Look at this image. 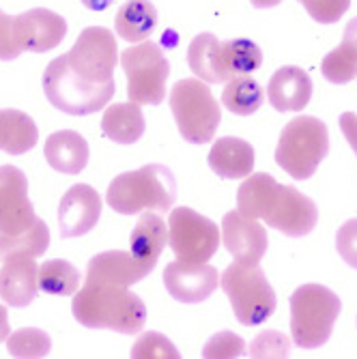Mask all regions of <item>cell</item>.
I'll list each match as a JSON object with an SVG mask.
<instances>
[{"label":"cell","mask_w":357,"mask_h":359,"mask_svg":"<svg viewBox=\"0 0 357 359\" xmlns=\"http://www.w3.org/2000/svg\"><path fill=\"white\" fill-rule=\"evenodd\" d=\"M222 62L231 80L237 76H250L252 72L261 69L263 52L250 39H231L222 43Z\"/></svg>","instance_id":"cell-29"},{"label":"cell","mask_w":357,"mask_h":359,"mask_svg":"<svg viewBox=\"0 0 357 359\" xmlns=\"http://www.w3.org/2000/svg\"><path fill=\"white\" fill-rule=\"evenodd\" d=\"M13 32L22 52L43 54L65 39L67 22L50 9H30L13 18Z\"/></svg>","instance_id":"cell-13"},{"label":"cell","mask_w":357,"mask_h":359,"mask_svg":"<svg viewBox=\"0 0 357 359\" xmlns=\"http://www.w3.org/2000/svg\"><path fill=\"white\" fill-rule=\"evenodd\" d=\"M265 102V93L256 80L250 76H237L229 80V84L224 86L222 93V104L224 108H229L233 114L239 116H250L258 112V108Z\"/></svg>","instance_id":"cell-28"},{"label":"cell","mask_w":357,"mask_h":359,"mask_svg":"<svg viewBox=\"0 0 357 359\" xmlns=\"http://www.w3.org/2000/svg\"><path fill=\"white\" fill-rule=\"evenodd\" d=\"M245 353H248L245 342L233 332H217L203 348V357L207 359H233V357H245Z\"/></svg>","instance_id":"cell-34"},{"label":"cell","mask_w":357,"mask_h":359,"mask_svg":"<svg viewBox=\"0 0 357 359\" xmlns=\"http://www.w3.org/2000/svg\"><path fill=\"white\" fill-rule=\"evenodd\" d=\"M250 3L256 9H271V7H278L282 0H250Z\"/></svg>","instance_id":"cell-43"},{"label":"cell","mask_w":357,"mask_h":359,"mask_svg":"<svg viewBox=\"0 0 357 359\" xmlns=\"http://www.w3.org/2000/svg\"><path fill=\"white\" fill-rule=\"evenodd\" d=\"M157 26V9L151 0H127L119 9L114 28L116 35L129 43L147 41Z\"/></svg>","instance_id":"cell-25"},{"label":"cell","mask_w":357,"mask_h":359,"mask_svg":"<svg viewBox=\"0 0 357 359\" xmlns=\"http://www.w3.org/2000/svg\"><path fill=\"white\" fill-rule=\"evenodd\" d=\"M13 18L0 11V60H15L22 54V48L15 41Z\"/></svg>","instance_id":"cell-38"},{"label":"cell","mask_w":357,"mask_h":359,"mask_svg":"<svg viewBox=\"0 0 357 359\" xmlns=\"http://www.w3.org/2000/svg\"><path fill=\"white\" fill-rule=\"evenodd\" d=\"M11 336V327H9V316H7V308L0 306V342H5Z\"/></svg>","instance_id":"cell-41"},{"label":"cell","mask_w":357,"mask_h":359,"mask_svg":"<svg viewBox=\"0 0 357 359\" xmlns=\"http://www.w3.org/2000/svg\"><path fill=\"white\" fill-rule=\"evenodd\" d=\"M69 69L88 84L114 82V67L119 62V48L110 28L88 26L80 32L74 48L65 54Z\"/></svg>","instance_id":"cell-10"},{"label":"cell","mask_w":357,"mask_h":359,"mask_svg":"<svg viewBox=\"0 0 357 359\" xmlns=\"http://www.w3.org/2000/svg\"><path fill=\"white\" fill-rule=\"evenodd\" d=\"M177 198V179L170 168L149 164L119 175L106 194V203L121 215H138L147 209L168 211Z\"/></svg>","instance_id":"cell-3"},{"label":"cell","mask_w":357,"mask_h":359,"mask_svg":"<svg viewBox=\"0 0 357 359\" xmlns=\"http://www.w3.org/2000/svg\"><path fill=\"white\" fill-rule=\"evenodd\" d=\"M209 168L222 179H245L254 170V149L241 138H220L209 153Z\"/></svg>","instance_id":"cell-21"},{"label":"cell","mask_w":357,"mask_h":359,"mask_svg":"<svg viewBox=\"0 0 357 359\" xmlns=\"http://www.w3.org/2000/svg\"><path fill=\"white\" fill-rule=\"evenodd\" d=\"M248 353L250 357H288L290 340L282 332L267 330L252 340V344L248 346Z\"/></svg>","instance_id":"cell-35"},{"label":"cell","mask_w":357,"mask_h":359,"mask_svg":"<svg viewBox=\"0 0 357 359\" xmlns=\"http://www.w3.org/2000/svg\"><path fill=\"white\" fill-rule=\"evenodd\" d=\"M88 142L74 129H62L46 140L48 164L62 175H80L88 164Z\"/></svg>","instance_id":"cell-22"},{"label":"cell","mask_w":357,"mask_h":359,"mask_svg":"<svg viewBox=\"0 0 357 359\" xmlns=\"http://www.w3.org/2000/svg\"><path fill=\"white\" fill-rule=\"evenodd\" d=\"M308 15L318 24L338 22L351 7V0H299Z\"/></svg>","instance_id":"cell-36"},{"label":"cell","mask_w":357,"mask_h":359,"mask_svg":"<svg viewBox=\"0 0 357 359\" xmlns=\"http://www.w3.org/2000/svg\"><path fill=\"white\" fill-rule=\"evenodd\" d=\"M224 248L235 258V263L258 265L269 248V239L263 224L254 217H245L239 211H229L222 219Z\"/></svg>","instance_id":"cell-14"},{"label":"cell","mask_w":357,"mask_h":359,"mask_svg":"<svg viewBox=\"0 0 357 359\" xmlns=\"http://www.w3.org/2000/svg\"><path fill=\"white\" fill-rule=\"evenodd\" d=\"M102 217V198L90 185H74L58 205V228L62 239L90 233Z\"/></svg>","instance_id":"cell-16"},{"label":"cell","mask_w":357,"mask_h":359,"mask_svg":"<svg viewBox=\"0 0 357 359\" xmlns=\"http://www.w3.org/2000/svg\"><path fill=\"white\" fill-rule=\"evenodd\" d=\"M340 129H342L346 142L351 144V149L357 155V114H353V112L340 114Z\"/></svg>","instance_id":"cell-39"},{"label":"cell","mask_w":357,"mask_h":359,"mask_svg":"<svg viewBox=\"0 0 357 359\" xmlns=\"http://www.w3.org/2000/svg\"><path fill=\"white\" fill-rule=\"evenodd\" d=\"M217 269H213L207 263H183V260H175L164 269V284L170 297L179 304H203L209 299L217 284Z\"/></svg>","instance_id":"cell-15"},{"label":"cell","mask_w":357,"mask_h":359,"mask_svg":"<svg viewBox=\"0 0 357 359\" xmlns=\"http://www.w3.org/2000/svg\"><path fill=\"white\" fill-rule=\"evenodd\" d=\"M7 348L13 357L20 359H37V357H48L52 348V340L43 330L37 327H26L18 330L7 338Z\"/></svg>","instance_id":"cell-32"},{"label":"cell","mask_w":357,"mask_h":359,"mask_svg":"<svg viewBox=\"0 0 357 359\" xmlns=\"http://www.w3.org/2000/svg\"><path fill=\"white\" fill-rule=\"evenodd\" d=\"M132 357L134 359H161V357L179 359L181 355H179V348L164 334L144 332L132 346Z\"/></svg>","instance_id":"cell-33"},{"label":"cell","mask_w":357,"mask_h":359,"mask_svg":"<svg viewBox=\"0 0 357 359\" xmlns=\"http://www.w3.org/2000/svg\"><path fill=\"white\" fill-rule=\"evenodd\" d=\"M39 265L30 256H9L0 267V299L11 308H26L37 297Z\"/></svg>","instance_id":"cell-17"},{"label":"cell","mask_w":357,"mask_h":359,"mask_svg":"<svg viewBox=\"0 0 357 359\" xmlns=\"http://www.w3.org/2000/svg\"><path fill=\"white\" fill-rule=\"evenodd\" d=\"M39 288L48 295L69 297L80 288V271L67 260H46L39 267Z\"/></svg>","instance_id":"cell-30"},{"label":"cell","mask_w":357,"mask_h":359,"mask_svg":"<svg viewBox=\"0 0 357 359\" xmlns=\"http://www.w3.org/2000/svg\"><path fill=\"white\" fill-rule=\"evenodd\" d=\"M74 318L88 330H110L123 336H136L147 323L144 302L119 284H90L76 292L72 304Z\"/></svg>","instance_id":"cell-2"},{"label":"cell","mask_w":357,"mask_h":359,"mask_svg":"<svg viewBox=\"0 0 357 359\" xmlns=\"http://www.w3.org/2000/svg\"><path fill=\"white\" fill-rule=\"evenodd\" d=\"M312 97L310 76L295 65L278 69L267 86V100L278 112H302Z\"/></svg>","instance_id":"cell-18"},{"label":"cell","mask_w":357,"mask_h":359,"mask_svg":"<svg viewBox=\"0 0 357 359\" xmlns=\"http://www.w3.org/2000/svg\"><path fill=\"white\" fill-rule=\"evenodd\" d=\"M147 129L144 114L140 110V104L127 102V104H114L106 110L102 118V132L106 138H110L116 144H134L142 138Z\"/></svg>","instance_id":"cell-24"},{"label":"cell","mask_w":357,"mask_h":359,"mask_svg":"<svg viewBox=\"0 0 357 359\" xmlns=\"http://www.w3.org/2000/svg\"><path fill=\"white\" fill-rule=\"evenodd\" d=\"M321 74L332 84H349L357 78V52L340 43L321 62Z\"/></svg>","instance_id":"cell-31"},{"label":"cell","mask_w":357,"mask_h":359,"mask_svg":"<svg viewBox=\"0 0 357 359\" xmlns=\"http://www.w3.org/2000/svg\"><path fill=\"white\" fill-rule=\"evenodd\" d=\"M35 219V209L28 201L26 175L9 164L0 166V233H24Z\"/></svg>","instance_id":"cell-12"},{"label":"cell","mask_w":357,"mask_h":359,"mask_svg":"<svg viewBox=\"0 0 357 359\" xmlns=\"http://www.w3.org/2000/svg\"><path fill=\"white\" fill-rule=\"evenodd\" d=\"M187 65L196 74V78L207 84H224L231 80L222 62V43L211 32H203V35L191 39L187 50Z\"/></svg>","instance_id":"cell-23"},{"label":"cell","mask_w":357,"mask_h":359,"mask_svg":"<svg viewBox=\"0 0 357 359\" xmlns=\"http://www.w3.org/2000/svg\"><path fill=\"white\" fill-rule=\"evenodd\" d=\"M330 153L328 125L314 116H297L284 129L276 149L278 166L295 181L310 179Z\"/></svg>","instance_id":"cell-5"},{"label":"cell","mask_w":357,"mask_h":359,"mask_svg":"<svg viewBox=\"0 0 357 359\" xmlns=\"http://www.w3.org/2000/svg\"><path fill=\"white\" fill-rule=\"evenodd\" d=\"M39 140V129L28 114L7 108L0 110V151L9 155H24L35 149Z\"/></svg>","instance_id":"cell-26"},{"label":"cell","mask_w":357,"mask_h":359,"mask_svg":"<svg viewBox=\"0 0 357 359\" xmlns=\"http://www.w3.org/2000/svg\"><path fill=\"white\" fill-rule=\"evenodd\" d=\"M342 304L334 290L321 284H304L290 295V334L299 348L323 346L340 316Z\"/></svg>","instance_id":"cell-4"},{"label":"cell","mask_w":357,"mask_h":359,"mask_svg":"<svg viewBox=\"0 0 357 359\" xmlns=\"http://www.w3.org/2000/svg\"><path fill=\"white\" fill-rule=\"evenodd\" d=\"M168 245L177 260L207 263L220 248V231L209 217L189 207H179L168 217Z\"/></svg>","instance_id":"cell-11"},{"label":"cell","mask_w":357,"mask_h":359,"mask_svg":"<svg viewBox=\"0 0 357 359\" xmlns=\"http://www.w3.org/2000/svg\"><path fill=\"white\" fill-rule=\"evenodd\" d=\"M342 43H346L349 48H353V50L357 52V18H353V20L344 26Z\"/></svg>","instance_id":"cell-40"},{"label":"cell","mask_w":357,"mask_h":359,"mask_svg":"<svg viewBox=\"0 0 357 359\" xmlns=\"http://www.w3.org/2000/svg\"><path fill=\"white\" fill-rule=\"evenodd\" d=\"M336 250L351 269H357V217L344 222L338 228Z\"/></svg>","instance_id":"cell-37"},{"label":"cell","mask_w":357,"mask_h":359,"mask_svg":"<svg viewBox=\"0 0 357 359\" xmlns=\"http://www.w3.org/2000/svg\"><path fill=\"white\" fill-rule=\"evenodd\" d=\"M114 3V0H82V5L90 11H104L108 9L110 5Z\"/></svg>","instance_id":"cell-42"},{"label":"cell","mask_w":357,"mask_h":359,"mask_svg":"<svg viewBox=\"0 0 357 359\" xmlns=\"http://www.w3.org/2000/svg\"><path fill=\"white\" fill-rule=\"evenodd\" d=\"M237 211L245 217L263 219L286 237H306L318 222V209L293 185H280L271 175L245 177L237 191Z\"/></svg>","instance_id":"cell-1"},{"label":"cell","mask_w":357,"mask_h":359,"mask_svg":"<svg viewBox=\"0 0 357 359\" xmlns=\"http://www.w3.org/2000/svg\"><path fill=\"white\" fill-rule=\"evenodd\" d=\"M50 245V231L48 224L43 219H35L30 228H26L24 233L18 235H5L0 233V263L9 256H30L37 258L48 252Z\"/></svg>","instance_id":"cell-27"},{"label":"cell","mask_w":357,"mask_h":359,"mask_svg":"<svg viewBox=\"0 0 357 359\" xmlns=\"http://www.w3.org/2000/svg\"><path fill=\"white\" fill-rule=\"evenodd\" d=\"M121 67L127 76L129 102L159 106L166 97L170 62L155 41H140L121 54Z\"/></svg>","instance_id":"cell-9"},{"label":"cell","mask_w":357,"mask_h":359,"mask_svg":"<svg viewBox=\"0 0 357 359\" xmlns=\"http://www.w3.org/2000/svg\"><path fill=\"white\" fill-rule=\"evenodd\" d=\"M166 243H168V226L164 224V219L155 213L142 211L138 224L134 226L132 235H129V254L149 271H153Z\"/></svg>","instance_id":"cell-20"},{"label":"cell","mask_w":357,"mask_h":359,"mask_svg":"<svg viewBox=\"0 0 357 359\" xmlns=\"http://www.w3.org/2000/svg\"><path fill=\"white\" fill-rule=\"evenodd\" d=\"M114 82L88 84L80 80L67 65V56L54 58L43 74V93L48 102L65 114L84 116L100 112L114 95Z\"/></svg>","instance_id":"cell-8"},{"label":"cell","mask_w":357,"mask_h":359,"mask_svg":"<svg viewBox=\"0 0 357 359\" xmlns=\"http://www.w3.org/2000/svg\"><path fill=\"white\" fill-rule=\"evenodd\" d=\"M170 110L183 140L191 144H207L217 132L222 110L201 78H183L170 90Z\"/></svg>","instance_id":"cell-6"},{"label":"cell","mask_w":357,"mask_h":359,"mask_svg":"<svg viewBox=\"0 0 357 359\" xmlns=\"http://www.w3.org/2000/svg\"><path fill=\"white\" fill-rule=\"evenodd\" d=\"M151 271L140 265L138 260L121 250L102 252L88 260L86 282L90 284H119V286H132L147 278Z\"/></svg>","instance_id":"cell-19"},{"label":"cell","mask_w":357,"mask_h":359,"mask_svg":"<svg viewBox=\"0 0 357 359\" xmlns=\"http://www.w3.org/2000/svg\"><path fill=\"white\" fill-rule=\"evenodd\" d=\"M220 286L231 299L237 320L245 327H256L276 312V292L258 265H229L222 273Z\"/></svg>","instance_id":"cell-7"}]
</instances>
